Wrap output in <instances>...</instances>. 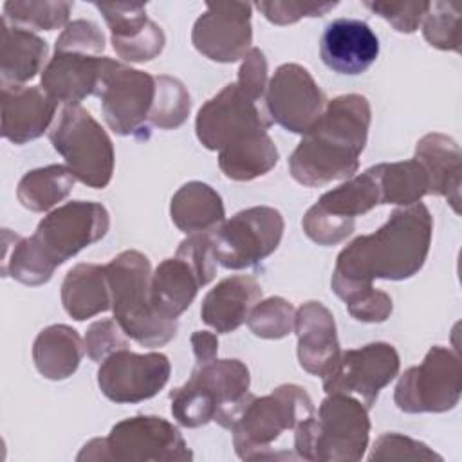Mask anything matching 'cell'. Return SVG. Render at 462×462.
Returning a JSON list of instances; mask_svg holds the SVG:
<instances>
[{
  "label": "cell",
  "instance_id": "e575fe53",
  "mask_svg": "<svg viewBox=\"0 0 462 462\" xmlns=\"http://www.w3.org/2000/svg\"><path fill=\"white\" fill-rule=\"evenodd\" d=\"M191 97L177 78L155 76V99L150 110V123L161 130L179 128L189 116Z\"/></svg>",
  "mask_w": 462,
  "mask_h": 462
},
{
  "label": "cell",
  "instance_id": "1f68e13d",
  "mask_svg": "<svg viewBox=\"0 0 462 462\" xmlns=\"http://www.w3.org/2000/svg\"><path fill=\"white\" fill-rule=\"evenodd\" d=\"M76 177L63 164H49L27 171L18 186L16 197L20 204L34 213H43L69 197Z\"/></svg>",
  "mask_w": 462,
  "mask_h": 462
},
{
  "label": "cell",
  "instance_id": "d6a6232c",
  "mask_svg": "<svg viewBox=\"0 0 462 462\" xmlns=\"http://www.w3.org/2000/svg\"><path fill=\"white\" fill-rule=\"evenodd\" d=\"M379 189L381 204L411 206L428 195V175L413 157L399 162H381L372 166Z\"/></svg>",
  "mask_w": 462,
  "mask_h": 462
},
{
  "label": "cell",
  "instance_id": "836d02e7",
  "mask_svg": "<svg viewBox=\"0 0 462 462\" xmlns=\"http://www.w3.org/2000/svg\"><path fill=\"white\" fill-rule=\"evenodd\" d=\"M72 5L61 0H9L4 4L2 18L27 31H54L69 23Z\"/></svg>",
  "mask_w": 462,
  "mask_h": 462
},
{
  "label": "cell",
  "instance_id": "7a4b0ae2",
  "mask_svg": "<svg viewBox=\"0 0 462 462\" xmlns=\"http://www.w3.org/2000/svg\"><path fill=\"white\" fill-rule=\"evenodd\" d=\"M110 227V215L99 202L72 200L40 220L31 236L4 233L2 274L23 285L47 283L56 267L85 247L99 242Z\"/></svg>",
  "mask_w": 462,
  "mask_h": 462
},
{
  "label": "cell",
  "instance_id": "277c9868",
  "mask_svg": "<svg viewBox=\"0 0 462 462\" xmlns=\"http://www.w3.org/2000/svg\"><path fill=\"white\" fill-rule=\"evenodd\" d=\"M249 368L240 359H213L195 365L189 379L170 392L171 415L184 428L211 420L231 430L253 397Z\"/></svg>",
  "mask_w": 462,
  "mask_h": 462
},
{
  "label": "cell",
  "instance_id": "5bb4252c",
  "mask_svg": "<svg viewBox=\"0 0 462 462\" xmlns=\"http://www.w3.org/2000/svg\"><path fill=\"white\" fill-rule=\"evenodd\" d=\"M381 204V189L372 168L346 179V182L323 193L307 209L301 226L318 245H336L352 235L356 218Z\"/></svg>",
  "mask_w": 462,
  "mask_h": 462
},
{
  "label": "cell",
  "instance_id": "4fadbf2b",
  "mask_svg": "<svg viewBox=\"0 0 462 462\" xmlns=\"http://www.w3.org/2000/svg\"><path fill=\"white\" fill-rule=\"evenodd\" d=\"M96 96L106 125L119 135L146 130L155 99V76L130 65L101 56Z\"/></svg>",
  "mask_w": 462,
  "mask_h": 462
},
{
  "label": "cell",
  "instance_id": "8992f818",
  "mask_svg": "<svg viewBox=\"0 0 462 462\" xmlns=\"http://www.w3.org/2000/svg\"><path fill=\"white\" fill-rule=\"evenodd\" d=\"M114 319L141 346H162L177 336V321L164 319L152 305V265L146 254L126 249L105 265Z\"/></svg>",
  "mask_w": 462,
  "mask_h": 462
},
{
  "label": "cell",
  "instance_id": "4316f807",
  "mask_svg": "<svg viewBox=\"0 0 462 462\" xmlns=\"http://www.w3.org/2000/svg\"><path fill=\"white\" fill-rule=\"evenodd\" d=\"M0 72L2 85H23L32 79L47 60V42L32 31L9 23L5 18L0 22Z\"/></svg>",
  "mask_w": 462,
  "mask_h": 462
},
{
  "label": "cell",
  "instance_id": "f546056e",
  "mask_svg": "<svg viewBox=\"0 0 462 462\" xmlns=\"http://www.w3.org/2000/svg\"><path fill=\"white\" fill-rule=\"evenodd\" d=\"M171 222L186 235L211 233L226 217L220 195L206 182L191 180L182 184L170 204Z\"/></svg>",
  "mask_w": 462,
  "mask_h": 462
},
{
  "label": "cell",
  "instance_id": "f1b7e54d",
  "mask_svg": "<svg viewBox=\"0 0 462 462\" xmlns=\"http://www.w3.org/2000/svg\"><path fill=\"white\" fill-rule=\"evenodd\" d=\"M61 303L65 312L76 321H85L96 314L110 310L112 296L105 265H74L61 283Z\"/></svg>",
  "mask_w": 462,
  "mask_h": 462
},
{
  "label": "cell",
  "instance_id": "ee69618b",
  "mask_svg": "<svg viewBox=\"0 0 462 462\" xmlns=\"http://www.w3.org/2000/svg\"><path fill=\"white\" fill-rule=\"evenodd\" d=\"M236 83L253 99L262 101L265 97V90H267V83H269L267 81V60L260 49L251 47V51L242 58Z\"/></svg>",
  "mask_w": 462,
  "mask_h": 462
},
{
  "label": "cell",
  "instance_id": "44dd1931",
  "mask_svg": "<svg viewBox=\"0 0 462 462\" xmlns=\"http://www.w3.org/2000/svg\"><path fill=\"white\" fill-rule=\"evenodd\" d=\"M321 61L336 74L357 76L379 56V40L368 23L337 18L327 23L319 40Z\"/></svg>",
  "mask_w": 462,
  "mask_h": 462
},
{
  "label": "cell",
  "instance_id": "8d00e7d4",
  "mask_svg": "<svg viewBox=\"0 0 462 462\" xmlns=\"http://www.w3.org/2000/svg\"><path fill=\"white\" fill-rule=\"evenodd\" d=\"M294 318L296 310L292 303L280 296H273L253 307L247 318V327L258 337L282 339L294 330Z\"/></svg>",
  "mask_w": 462,
  "mask_h": 462
},
{
  "label": "cell",
  "instance_id": "484cf974",
  "mask_svg": "<svg viewBox=\"0 0 462 462\" xmlns=\"http://www.w3.org/2000/svg\"><path fill=\"white\" fill-rule=\"evenodd\" d=\"M428 175V195L444 197L453 211L460 213L462 155L458 143L444 134L431 132L419 139L413 155Z\"/></svg>",
  "mask_w": 462,
  "mask_h": 462
},
{
  "label": "cell",
  "instance_id": "603a6c76",
  "mask_svg": "<svg viewBox=\"0 0 462 462\" xmlns=\"http://www.w3.org/2000/svg\"><path fill=\"white\" fill-rule=\"evenodd\" d=\"M58 103L42 87L2 85V137L13 144L38 139L54 119Z\"/></svg>",
  "mask_w": 462,
  "mask_h": 462
},
{
  "label": "cell",
  "instance_id": "cb8c5ba5",
  "mask_svg": "<svg viewBox=\"0 0 462 462\" xmlns=\"http://www.w3.org/2000/svg\"><path fill=\"white\" fill-rule=\"evenodd\" d=\"M260 300L262 287L254 278L245 274L227 276L204 296L200 318L215 332L229 334L247 321Z\"/></svg>",
  "mask_w": 462,
  "mask_h": 462
},
{
  "label": "cell",
  "instance_id": "60d3db41",
  "mask_svg": "<svg viewBox=\"0 0 462 462\" xmlns=\"http://www.w3.org/2000/svg\"><path fill=\"white\" fill-rule=\"evenodd\" d=\"M128 336L116 319H101L92 323L85 334V352L94 363H103L108 356L121 348H128Z\"/></svg>",
  "mask_w": 462,
  "mask_h": 462
},
{
  "label": "cell",
  "instance_id": "9a60e30c",
  "mask_svg": "<svg viewBox=\"0 0 462 462\" xmlns=\"http://www.w3.org/2000/svg\"><path fill=\"white\" fill-rule=\"evenodd\" d=\"M271 123L258 101L233 81L199 108L195 132L204 148L220 152L251 135L267 132Z\"/></svg>",
  "mask_w": 462,
  "mask_h": 462
},
{
  "label": "cell",
  "instance_id": "2e32d148",
  "mask_svg": "<svg viewBox=\"0 0 462 462\" xmlns=\"http://www.w3.org/2000/svg\"><path fill=\"white\" fill-rule=\"evenodd\" d=\"M401 359L393 345L384 341L368 343L339 354L332 372L323 377L325 393L357 395L370 410L379 392L399 374Z\"/></svg>",
  "mask_w": 462,
  "mask_h": 462
},
{
  "label": "cell",
  "instance_id": "e0dca14e",
  "mask_svg": "<svg viewBox=\"0 0 462 462\" xmlns=\"http://www.w3.org/2000/svg\"><path fill=\"white\" fill-rule=\"evenodd\" d=\"M170 359L161 352L135 354L121 348L99 363L97 386L117 404H134L157 395L168 383Z\"/></svg>",
  "mask_w": 462,
  "mask_h": 462
},
{
  "label": "cell",
  "instance_id": "7bdbcfd3",
  "mask_svg": "<svg viewBox=\"0 0 462 462\" xmlns=\"http://www.w3.org/2000/svg\"><path fill=\"white\" fill-rule=\"evenodd\" d=\"M350 316L363 323H383L393 310L392 298L379 289L365 291L346 301Z\"/></svg>",
  "mask_w": 462,
  "mask_h": 462
},
{
  "label": "cell",
  "instance_id": "5b68a950",
  "mask_svg": "<svg viewBox=\"0 0 462 462\" xmlns=\"http://www.w3.org/2000/svg\"><path fill=\"white\" fill-rule=\"evenodd\" d=\"M368 408L346 393H327L318 413L294 430V453L303 460L357 462L368 448Z\"/></svg>",
  "mask_w": 462,
  "mask_h": 462
},
{
  "label": "cell",
  "instance_id": "f35d334b",
  "mask_svg": "<svg viewBox=\"0 0 462 462\" xmlns=\"http://www.w3.org/2000/svg\"><path fill=\"white\" fill-rule=\"evenodd\" d=\"M256 9L276 25H291L301 18H316L332 11L337 2H303V0H269L256 2Z\"/></svg>",
  "mask_w": 462,
  "mask_h": 462
},
{
  "label": "cell",
  "instance_id": "ba28073f",
  "mask_svg": "<svg viewBox=\"0 0 462 462\" xmlns=\"http://www.w3.org/2000/svg\"><path fill=\"white\" fill-rule=\"evenodd\" d=\"M180 431L157 415H135L114 424L108 437L88 440L76 460L184 462L191 460Z\"/></svg>",
  "mask_w": 462,
  "mask_h": 462
},
{
  "label": "cell",
  "instance_id": "ac0fdd59",
  "mask_svg": "<svg viewBox=\"0 0 462 462\" xmlns=\"http://www.w3.org/2000/svg\"><path fill=\"white\" fill-rule=\"evenodd\" d=\"M263 99L271 121L300 135L310 130L327 106L323 90L298 63H283L274 70Z\"/></svg>",
  "mask_w": 462,
  "mask_h": 462
},
{
  "label": "cell",
  "instance_id": "74e56055",
  "mask_svg": "<svg viewBox=\"0 0 462 462\" xmlns=\"http://www.w3.org/2000/svg\"><path fill=\"white\" fill-rule=\"evenodd\" d=\"M368 460L370 462H375V460H440L442 462V457L420 440H415L401 433H384L374 442Z\"/></svg>",
  "mask_w": 462,
  "mask_h": 462
},
{
  "label": "cell",
  "instance_id": "8fae6325",
  "mask_svg": "<svg viewBox=\"0 0 462 462\" xmlns=\"http://www.w3.org/2000/svg\"><path fill=\"white\" fill-rule=\"evenodd\" d=\"M462 393L458 348L435 345L422 363L410 366L397 381L393 401L404 413H442L453 410Z\"/></svg>",
  "mask_w": 462,
  "mask_h": 462
},
{
  "label": "cell",
  "instance_id": "4dcf8cb0",
  "mask_svg": "<svg viewBox=\"0 0 462 462\" xmlns=\"http://www.w3.org/2000/svg\"><path fill=\"white\" fill-rule=\"evenodd\" d=\"M280 159L278 148L267 132L251 135L218 152V166L231 180H253L269 173Z\"/></svg>",
  "mask_w": 462,
  "mask_h": 462
},
{
  "label": "cell",
  "instance_id": "30bf717a",
  "mask_svg": "<svg viewBox=\"0 0 462 462\" xmlns=\"http://www.w3.org/2000/svg\"><path fill=\"white\" fill-rule=\"evenodd\" d=\"M49 139L76 180L94 189L108 186L114 173V144L88 110L79 105L65 106Z\"/></svg>",
  "mask_w": 462,
  "mask_h": 462
},
{
  "label": "cell",
  "instance_id": "b9f144b4",
  "mask_svg": "<svg viewBox=\"0 0 462 462\" xmlns=\"http://www.w3.org/2000/svg\"><path fill=\"white\" fill-rule=\"evenodd\" d=\"M365 7L384 18L397 32L411 34L422 23L430 2H365Z\"/></svg>",
  "mask_w": 462,
  "mask_h": 462
},
{
  "label": "cell",
  "instance_id": "52a82bcc",
  "mask_svg": "<svg viewBox=\"0 0 462 462\" xmlns=\"http://www.w3.org/2000/svg\"><path fill=\"white\" fill-rule=\"evenodd\" d=\"M314 404L305 388L280 384L269 395H253L231 428L235 451L242 460H276L274 442L285 431L314 415Z\"/></svg>",
  "mask_w": 462,
  "mask_h": 462
},
{
  "label": "cell",
  "instance_id": "d590c367",
  "mask_svg": "<svg viewBox=\"0 0 462 462\" xmlns=\"http://www.w3.org/2000/svg\"><path fill=\"white\" fill-rule=\"evenodd\" d=\"M420 25L424 40L431 47L460 52V4L430 2Z\"/></svg>",
  "mask_w": 462,
  "mask_h": 462
},
{
  "label": "cell",
  "instance_id": "d6986e66",
  "mask_svg": "<svg viewBox=\"0 0 462 462\" xmlns=\"http://www.w3.org/2000/svg\"><path fill=\"white\" fill-rule=\"evenodd\" d=\"M251 9L247 2L206 4L191 29L193 47L211 61L233 63L242 60L253 43Z\"/></svg>",
  "mask_w": 462,
  "mask_h": 462
},
{
  "label": "cell",
  "instance_id": "83f0119b",
  "mask_svg": "<svg viewBox=\"0 0 462 462\" xmlns=\"http://www.w3.org/2000/svg\"><path fill=\"white\" fill-rule=\"evenodd\" d=\"M83 354L85 343L81 336L63 323L45 327L32 343L34 366L42 377L51 381H63L74 375Z\"/></svg>",
  "mask_w": 462,
  "mask_h": 462
},
{
  "label": "cell",
  "instance_id": "f6af8a7d",
  "mask_svg": "<svg viewBox=\"0 0 462 462\" xmlns=\"http://www.w3.org/2000/svg\"><path fill=\"white\" fill-rule=\"evenodd\" d=\"M191 346H193L197 365L209 363V361L217 359V352H218L217 334L208 332V330H195L191 334Z\"/></svg>",
  "mask_w": 462,
  "mask_h": 462
},
{
  "label": "cell",
  "instance_id": "7c38bea8",
  "mask_svg": "<svg viewBox=\"0 0 462 462\" xmlns=\"http://www.w3.org/2000/svg\"><path fill=\"white\" fill-rule=\"evenodd\" d=\"M283 217L271 206H253L235 213L211 231L217 263L226 269H249L273 254L283 236Z\"/></svg>",
  "mask_w": 462,
  "mask_h": 462
},
{
  "label": "cell",
  "instance_id": "ffe728a7",
  "mask_svg": "<svg viewBox=\"0 0 462 462\" xmlns=\"http://www.w3.org/2000/svg\"><path fill=\"white\" fill-rule=\"evenodd\" d=\"M94 7L103 14L116 54L130 63H144L157 58L166 43V36L146 14V4H99Z\"/></svg>",
  "mask_w": 462,
  "mask_h": 462
},
{
  "label": "cell",
  "instance_id": "9c48e42d",
  "mask_svg": "<svg viewBox=\"0 0 462 462\" xmlns=\"http://www.w3.org/2000/svg\"><path fill=\"white\" fill-rule=\"evenodd\" d=\"M215 271L211 233L188 235L179 244L175 256L162 260L152 273L150 298L155 312L164 319L177 321L199 289L215 278Z\"/></svg>",
  "mask_w": 462,
  "mask_h": 462
},
{
  "label": "cell",
  "instance_id": "7402d4cb",
  "mask_svg": "<svg viewBox=\"0 0 462 462\" xmlns=\"http://www.w3.org/2000/svg\"><path fill=\"white\" fill-rule=\"evenodd\" d=\"M300 366L316 377H327L336 366L341 348L332 312L321 301H307L296 310Z\"/></svg>",
  "mask_w": 462,
  "mask_h": 462
},
{
  "label": "cell",
  "instance_id": "3957f363",
  "mask_svg": "<svg viewBox=\"0 0 462 462\" xmlns=\"http://www.w3.org/2000/svg\"><path fill=\"white\" fill-rule=\"evenodd\" d=\"M370 121L372 108L361 94H345L328 101L291 153V177L309 188L354 177L368 141Z\"/></svg>",
  "mask_w": 462,
  "mask_h": 462
},
{
  "label": "cell",
  "instance_id": "d4e9b609",
  "mask_svg": "<svg viewBox=\"0 0 462 462\" xmlns=\"http://www.w3.org/2000/svg\"><path fill=\"white\" fill-rule=\"evenodd\" d=\"M101 56L83 52H56L42 70V88L56 103L79 105L87 96L96 94Z\"/></svg>",
  "mask_w": 462,
  "mask_h": 462
},
{
  "label": "cell",
  "instance_id": "ab89813d",
  "mask_svg": "<svg viewBox=\"0 0 462 462\" xmlns=\"http://www.w3.org/2000/svg\"><path fill=\"white\" fill-rule=\"evenodd\" d=\"M105 49V34L103 31L90 20H72L65 25L61 34L56 40V52H83L99 56Z\"/></svg>",
  "mask_w": 462,
  "mask_h": 462
},
{
  "label": "cell",
  "instance_id": "6da1fadb",
  "mask_svg": "<svg viewBox=\"0 0 462 462\" xmlns=\"http://www.w3.org/2000/svg\"><path fill=\"white\" fill-rule=\"evenodd\" d=\"M433 218L422 202L393 209L374 233L352 240L336 260L330 287L346 303L374 289V280L401 282L417 274L430 253Z\"/></svg>",
  "mask_w": 462,
  "mask_h": 462
}]
</instances>
